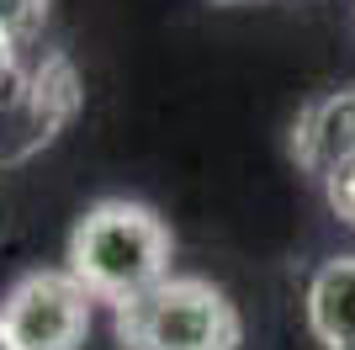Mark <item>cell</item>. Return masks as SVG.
Here are the masks:
<instances>
[{
	"instance_id": "obj_11",
	"label": "cell",
	"mask_w": 355,
	"mask_h": 350,
	"mask_svg": "<svg viewBox=\"0 0 355 350\" xmlns=\"http://www.w3.org/2000/svg\"><path fill=\"white\" fill-rule=\"evenodd\" d=\"M223 6H239V0H223Z\"/></svg>"
},
{
	"instance_id": "obj_1",
	"label": "cell",
	"mask_w": 355,
	"mask_h": 350,
	"mask_svg": "<svg viewBox=\"0 0 355 350\" xmlns=\"http://www.w3.org/2000/svg\"><path fill=\"white\" fill-rule=\"evenodd\" d=\"M170 271V228L144 202H96L69 233V276L117 308Z\"/></svg>"
},
{
	"instance_id": "obj_2",
	"label": "cell",
	"mask_w": 355,
	"mask_h": 350,
	"mask_svg": "<svg viewBox=\"0 0 355 350\" xmlns=\"http://www.w3.org/2000/svg\"><path fill=\"white\" fill-rule=\"evenodd\" d=\"M239 308L228 292L202 276L148 281L144 292L117 303V340L122 350H239Z\"/></svg>"
},
{
	"instance_id": "obj_5",
	"label": "cell",
	"mask_w": 355,
	"mask_h": 350,
	"mask_svg": "<svg viewBox=\"0 0 355 350\" xmlns=\"http://www.w3.org/2000/svg\"><path fill=\"white\" fill-rule=\"evenodd\" d=\"M308 324L324 350H355V255L318 265L308 287Z\"/></svg>"
},
{
	"instance_id": "obj_9",
	"label": "cell",
	"mask_w": 355,
	"mask_h": 350,
	"mask_svg": "<svg viewBox=\"0 0 355 350\" xmlns=\"http://www.w3.org/2000/svg\"><path fill=\"white\" fill-rule=\"evenodd\" d=\"M21 85H27V74H21V64H16V43L0 32V106L16 101V96H21Z\"/></svg>"
},
{
	"instance_id": "obj_4",
	"label": "cell",
	"mask_w": 355,
	"mask_h": 350,
	"mask_svg": "<svg viewBox=\"0 0 355 350\" xmlns=\"http://www.w3.org/2000/svg\"><path fill=\"white\" fill-rule=\"evenodd\" d=\"M21 122H27V144H21V154H32V149H43L48 138H59V128H69V117L80 112V74H74V64L64 53H48L37 69H32V80L21 85ZM16 154V160H21Z\"/></svg>"
},
{
	"instance_id": "obj_7",
	"label": "cell",
	"mask_w": 355,
	"mask_h": 350,
	"mask_svg": "<svg viewBox=\"0 0 355 350\" xmlns=\"http://www.w3.org/2000/svg\"><path fill=\"white\" fill-rule=\"evenodd\" d=\"M318 175H324V191H329V207H334V218L355 228V149L334 154V160H329Z\"/></svg>"
},
{
	"instance_id": "obj_3",
	"label": "cell",
	"mask_w": 355,
	"mask_h": 350,
	"mask_svg": "<svg viewBox=\"0 0 355 350\" xmlns=\"http://www.w3.org/2000/svg\"><path fill=\"white\" fill-rule=\"evenodd\" d=\"M0 324L21 350H80L90 335V292L69 271H32L6 292Z\"/></svg>"
},
{
	"instance_id": "obj_10",
	"label": "cell",
	"mask_w": 355,
	"mask_h": 350,
	"mask_svg": "<svg viewBox=\"0 0 355 350\" xmlns=\"http://www.w3.org/2000/svg\"><path fill=\"white\" fill-rule=\"evenodd\" d=\"M0 350H21V345L11 340V329H6V324H0Z\"/></svg>"
},
{
	"instance_id": "obj_6",
	"label": "cell",
	"mask_w": 355,
	"mask_h": 350,
	"mask_svg": "<svg viewBox=\"0 0 355 350\" xmlns=\"http://www.w3.org/2000/svg\"><path fill=\"white\" fill-rule=\"evenodd\" d=\"M345 149H355V90L313 101L292 128V154H297V165L313 170V175L324 170L334 154H345Z\"/></svg>"
},
{
	"instance_id": "obj_8",
	"label": "cell",
	"mask_w": 355,
	"mask_h": 350,
	"mask_svg": "<svg viewBox=\"0 0 355 350\" xmlns=\"http://www.w3.org/2000/svg\"><path fill=\"white\" fill-rule=\"evenodd\" d=\"M48 22V0H0V32L11 38L16 48L32 43Z\"/></svg>"
}]
</instances>
